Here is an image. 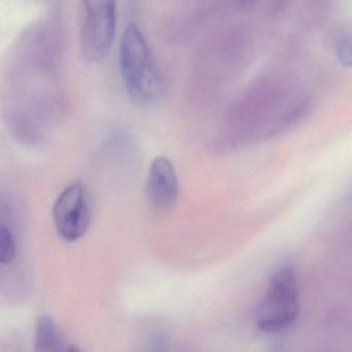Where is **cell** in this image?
<instances>
[{
    "label": "cell",
    "instance_id": "6da1fadb",
    "mask_svg": "<svg viewBox=\"0 0 352 352\" xmlns=\"http://www.w3.org/2000/svg\"><path fill=\"white\" fill-rule=\"evenodd\" d=\"M119 61L131 102L139 107L156 104L164 92L162 73L145 36L135 23L127 26L121 38Z\"/></svg>",
    "mask_w": 352,
    "mask_h": 352
},
{
    "label": "cell",
    "instance_id": "52a82bcc",
    "mask_svg": "<svg viewBox=\"0 0 352 352\" xmlns=\"http://www.w3.org/2000/svg\"><path fill=\"white\" fill-rule=\"evenodd\" d=\"M16 257V241L13 232L5 223L0 226V263L9 265Z\"/></svg>",
    "mask_w": 352,
    "mask_h": 352
},
{
    "label": "cell",
    "instance_id": "7a4b0ae2",
    "mask_svg": "<svg viewBox=\"0 0 352 352\" xmlns=\"http://www.w3.org/2000/svg\"><path fill=\"white\" fill-rule=\"evenodd\" d=\"M300 308L296 271L292 265H283L272 275L269 289L255 309V321L265 333H279L294 322Z\"/></svg>",
    "mask_w": 352,
    "mask_h": 352
},
{
    "label": "cell",
    "instance_id": "277c9868",
    "mask_svg": "<svg viewBox=\"0 0 352 352\" xmlns=\"http://www.w3.org/2000/svg\"><path fill=\"white\" fill-rule=\"evenodd\" d=\"M89 192L84 183H72L63 189L53 206L52 217L57 234L67 242L79 240L91 222Z\"/></svg>",
    "mask_w": 352,
    "mask_h": 352
},
{
    "label": "cell",
    "instance_id": "8992f818",
    "mask_svg": "<svg viewBox=\"0 0 352 352\" xmlns=\"http://www.w3.org/2000/svg\"><path fill=\"white\" fill-rule=\"evenodd\" d=\"M36 350L38 351H76V346L65 342L52 317L42 315L36 329Z\"/></svg>",
    "mask_w": 352,
    "mask_h": 352
},
{
    "label": "cell",
    "instance_id": "3957f363",
    "mask_svg": "<svg viewBox=\"0 0 352 352\" xmlns=\"http://www.w3.org/2000/svg\"><path fill=\"white\" fill-rule=\"evenodd\" d=\"M84 18L80 34L82 56L102 60L110 52L116 32V0H83Z\"/></svg>",
    "mask_w": 352,
    "mask_h": 352
},
{
    "label": "cell",
    "instance_id": "5b68a950",
    "mask_svg": "<svg viewBox=\"0 0 352 352\" xmlns=\"http://www.w3.org/2000/svg\"><path fill=\"white\" fill-rule=\"evenodd\" d=\"M179 180L172 162L158 156L152 162L146 181L148 203L157 212H168L177 203Z\"/></svg>",
    "mask_w": 352,
    "mask_h": 352
},
{
    "label": "cell",
    "instance_id": "ba28073f",
    "mask_svg": "<svg viewBox=\"0 0 352 352\" xmlns=\"http://www.w3.org/2000/svg\"><path fill=\"white\" fill-rule=\"evenodd\" d=\"M338 60L343 67H352V38H343L336 45Z\"/></svg>",
    "mask_w": 352,
    "mask_h": 352
}]
</instances>
